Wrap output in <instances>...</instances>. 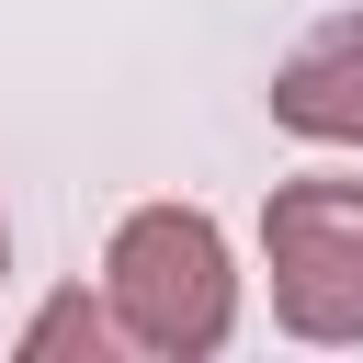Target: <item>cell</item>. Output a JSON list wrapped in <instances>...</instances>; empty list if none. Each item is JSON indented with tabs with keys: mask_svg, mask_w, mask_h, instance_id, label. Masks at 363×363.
<instances>
[{
	"mask_svg": "<svg viewBox=\"0 0 363 363\" xmlns=\"http://www.w3.org/2000/svg\"><path fill=\"white\" fill-rule=\"evenodd\" d=\"M261 261H272V318L318 352L363 340V182H284L261 204Z\"/></svg>",
	"mask_w": 363,
	"mask_h": 363,
	"instance_id": "7a4b0ae2",
	"label": "cell"
},
{
	"mask_svg": "<svg viewBox=\"0 0 363 363\" xmlns=\"http://www.w3.org/2000/svg\"><path fill=\"white\" fill-rule=\"evenodd\" d=\"M272 125L306 147H363V11H329L272 68Z\"/></svg>",
	"mask_w": 363,
	"mask_h": 363,
	"instance_id": "3957f363",
	"label": "cell"
},
{
	"mask_svg": "<svg viewBox=\"0 0 363 363\" xmlns=\"http://www.w3.org/2000/svg\"><path fill=\"white\" fill-rule=\"evenodd\" d=\"M102 306L136 352L159 363H204L227 352L238 329V261H227V227L204 204H136L102 250Z\"/></svg>",
	"mask_w": 363,
	"mask_h": 363,
	"instance_id": "6da1fadb",
	"label": "cell"
},
{
	"mask_svg": "<svg viewBox=\"0 0 363 363\" xmlns=\"http://www.w3.org/2000/svg\"><path fill=\"white\" fill-rule=\"evenodd\" d=\"M0 272H11V216H0Z\"/></svg>",
	"mask_w": 363,
	"mask_h": 363,
	"instance_id": "5b68a950",
	"label": "cell"
},
{
	"mask_svg": "<svg viewBox=\"0 0 363 363\" xmlns=\"http://www.w3.org/2000/svg\"><path fill=\"white\" fill-rule=\"evenodd\" d=\"M102 352V340H125L113 329V306H91V295H57V306H34V329H23V352Z\"/></svg>",
	"mask_w": 363,
	"mask_h": 363,
	"instance_id": "277c9868",
	"label": "cell"
}]
</instances>
